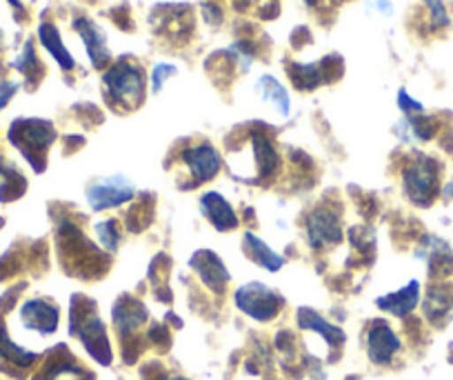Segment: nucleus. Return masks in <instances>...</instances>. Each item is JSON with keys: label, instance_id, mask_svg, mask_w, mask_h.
<instances>
[{"label": "nucleus", "instance_id": "1a4fd4ad", "mask_svg": "<svg viewBox=\"0 0 453 380\" xmlns=\"http://www.w3.org/2000/svg\"><path fill=\"white\" fill-rule=\"evenodd\" d=\"M189 265L194 268V272L203 278V283L207 287H211L213 291L225 290L226 281H229V272L222 265V260L218 259L216 253L209 252V249H200L191 256Z\"/></svg>", "mask_w": 453, "mask_h": 380}, {"label": "nucleus", "instance_id": "ddd939ff", "mask_svg": "<svg viewBox=\"0 0 453 380\" xmlns=\"http://www.w3.org/2000/svg\"><path fill=\"white\" fill-rule=\"evenodd\" d=\"M309 231V244L311 247H322V244L338 243L340 240V222L338 216H334L331 212L325 209H318L309 216L307 222Z\"/></svg>", "mask_w": 453, "mask_h": 380}, {"label": "nucleus", "instance_id": "f257e3e1", "mask_svg": "<svg viewBox=\"0 0 453 380\" xmlns=\"http://www.w3.org/2000/svg\"><path fill=\"white\" fill-rule=\"evenodd\" d=\"M103 82L107 87V96L113 103L123 105V107L132 109L142 100V91H145V76L138 65L129 63V60H120L113 67H109L103 74Z\"/></svg>", "mask_w": 453, "mask_h": 380}, {"label": "nucleus", "instance_id": "aec40b11", "mask_svg": "<svg viewBox=\"0 0 453 380\" xmlns=\"http://www.w3.org/2000/svg\"><path fill=\"white\" fill-rule=\"evenodd\" d=\"M256 89H258V94L263 96L265 103H272L273 107H276V112L280 113V116L285 118L289 116V107H291L289 94H287V89L276 81V78L263 76L258 82H256Z\"/></svg>", "mask_w": 453, "mask_h": 380}, {"label": "nucleus", "instance_id": "a878e982", "mask_svg": "<svg viewBox=\"0 0 453 380\" xmlns=\"http://www.w3.org/2000/svg\"><path fill=\"white\" fill-rule=\"evenodd\" d=\"M14 67H16V69H20V72H23V74H27V76H32V69H36V72H41V65H38L36 54H34V45H32V41H29L27 45H25L23 56H20V58L16 60Z\"/></svg>", "mask_w": 453, "mask_h": 380}, {"label": "nucleus", "instance_id": "f3484780", "mask_svg": "<svg viewBox=\"0 0 453 380\" xmlns=\"http://www.w3.org/2000/svg\"><path fill=\"white\" fill-rule=\"evenodd\" d=\"M38 36H41V43L45 45V50L54 56V60L65 69V72H69V69L76 67V63H73V56L69 54L67 47L63 45V38H60L56 25L42 23L41 27H38Z\"/></svg>", "mask_w": 453, "mask_h": 380}, {"label": "nucleus", "instance_id": "7c9ffc66", "mask_svg": "<svg viewBox=\"0 0 453 380\" xmlns=\"http://www.w3.org/2000/svg\"><path fill=\"white\" fill-rule=\"evenodd\" d=\"M442 194L447 196V198H453V182H447V185L442 187Z\"/></svg>", "mask_w": 453, "mask_h": 380}, {"label": "nucleus", "instance_id": "dca6fc26", "mask_svg": "<svg viewBox=\"0 0 453 380\" xmlns=\"http://www.w3.org/2000/svg\"><path fill=\"white\" fill-rule=\"evenodd\" d=\"M298 325L303 327V330L318 331V334H320L322 338L329 343V347H340V345L345 343V331L338 330V327H334V325H329L325 318L318 316L316 312H311V309H307V307H303L298 312Z\"/></svg>", "mask_w": 453, "mask_h": 380}, {"label": "nucleus", "instance_id": "6e6552de", "mask_svg": "<svg viewBox=\"0 0 453 380\" xmlns=\"http://www.w3.org/2000/svg\"><path fill=\"white\" fill-rule=\"evenodd\" d=\"M73 29L81 34L82 43H85V50L89 54L91 65L96 69H103L104 65L109 63L111 54L107 50V38H104V32L89 19H76L73 20Z\"/></svg>", "mask_w": 453, "mask_h": 380}, {"label": "nucleus", "instance_id": "6ab92c4d", "mask_svg": "<svg viewBox=\"0 0 453 380\" xmlns=\"http://www.w3.org/2000/svg\"><path fill=\"white\" fill-rule=\"evenodd\" d=\"M453 309V290L447 285L429 287V294L425 300V314L431 322H438L449 316Z\"/></svg>", "mask_w": 453, "mask_h": 380}, {"label": "nucleus", "instance_id": "0eeeda50", "mask_svg": "<svg viewBox=\"0 0 453 380\" xmlns=\"http://www.w3.org/2000/svg\"><path fill=\"white\" fill-rule=\"evenodd\" d=\"M182 160L189 167L191 176L198 182L211 181L218 172H220V156L213 150L209 143H203V145H194L189 150L182 151Z\"/></svg>", "mask_w": 453, "mask_h": 380}, {"label": "nucleus", "instance_id": "423d86ee", "mask_svg": "<svg viewBox=\"0 0 453 380\" xmlns=\"http://www.w3.org/2000/svg\"><path fill=\"white\" fill-rule=\"evenodd\" d=\"M398 349L400 338L394 334V330L382 321L373 322L367 336V353L369 358H372V362H376V365H387V362H391V358H394V353L398 352Z\"/></svg>", "mask_w": 453, "mask_h": 380}, {"label": "nucleus", "instance_id": "2eb2a0df", "mask_svg": "<svg viewBox=\"0 0 453 380\" xmlns=\"http://www.w3.org/2000/svg\"><path fill=\"white\" fill-rule=\"evenodd\" d=\"M420 303V283L411 281L407 287L398 290L395 294L382 296L378 299V307L385 309V312L394 314V316L404 318L416 309V305Z\"/></svg>", "mask_w": 453, "mask_h": 380}, {"label": "nucleus", "instance_id": "412c9836", "mask_svg": "<svg viewBox=\"0 0 453 380\" xmlns=\"http://www.w3.org/2000/svg\"><path fill=\"white\" fill-rule=\"evenodd\" d=\"M251 141H254V156L256 163H258V176L267 178L272 176V174H276L280 159H278V151L273 150L272 141L258 132L251 136Z\"/></svg>", "mask_w": 453, "mask_h": 380}, {"label": "nucleus", "instance_id": "bb28decb", "mask_svg": "<svg viewBox=\"0 0 453 380\" xmlns=\"http://www.w3.org/2000/svg\"><path fill=\"white\" fill-rule=\"evenodd\" d=\"M176 72L178 69L173 67V65H167V63L156 65L154 72H151V91H154V94H158V91L163 89L165 81H167L169 76H173Z\"/></svg>", "mask_w": 453, "mask_h": 380}, {"label": "nucleus", "instance_id": "9d476101", "mask_svg": "<svg viewBox=\"0 0 453 380\" xmlns=\"http://www.w3.org/2000/svg\"><path fill=\"white\" fill-rule=\"evenodd\" d=\"M78 334H81L82 345H85V349L96 362H100V365H109L111 362V347H109L104 325L98 316L91 314L89 318H85Z\"/></svg>", "mask_w": 453, "mask_h": 380}, {"label": "nucleus", "instance_id": "4be33fe9", "mask_svg": "<svg viewBox=\"0 0 453 380\" xmlns=\"http://www.w3.org/2000/svg\"><path fill=\"white\" fill-rule=\"evenodd\" d=\"M289 74L294 85L303 91L316 89V87L322 82V78H325L322 65H294Z\"/></svg>", "mask_w": 453, "mask_h": 380}, {"label": "nucleus", "instance_id": "4468645a", "mask_svg": "<svg viewBox=\"0 0 453 380\" xmlns=\"http://www.w3.org/2000/svg\"><path fill=\"white\" fill-rule=\"evenodd\" d=\"M145 321H147V307L141 303V300H134L129 299V296H125V299L119 300L116 307H113V322H116V327H119V334L129 336Z\"/></svg>", "mask_w": 453, "mask_h": 380}, {"label": "nucleus", "instance_id": "a211bd4d", "mask_svg": "<svg viewBox=\"0 0 453 380\" xmlns=\"http://www.w3.org/2000/svg\"><path fill=\"white\" fill-rule=\"evenodd\" d=\"M245 244H247V253H250L251 259L265 268L267 272H278V269L285 265V259H282L280 253L273 252L265 240H260L258 236H254L251 231H245Z\"/></svg>", "mask_w": 453, "mask_h": 380}, {"label": "nucleus", "instance_id": "39448f33", "mask_svg": "<svg viewBox=\"0 0 453 380\" xmlns=\"http://www.w3.org/2000/svg\"><path fill=\"white\" fill-rule=\"evenodd\" d=\"M134 194H136V187H134V182L129 178L109 176L94 182L87 190V203L96 212H103V209H111L127 203V200L134 198Z\"/></svg>", "mask_w": 453, "mask_h": 380}, {"label": "nucleus", "instance_id": "5701e85b", "mask_svg": "<svg viewBox=\"0 0 453 380\" xmlns=\"http://www.w3.org/2000/svg\"><path fill=\"white\" fill-rule=\"evenodd\" d=\"M0 356H5L7 361L14 362L19 367H29L34 361H36V353H29L25 349H20L19 345H14L7 336V331L0 327Z\"/></svg>", "mask_w": 453, "mask_h": 380}, {"label": "nucleus", "instance_id": "b1692460", "mask_svg": "<svg viewBox=\"0 0 453 380\" xmlns=\"http://www.w3.org/2000/svg\"><path fill=\"white\" fill-rule=\"evenodd\" d=\"M96 234H98L100 244H103L107 252H116V249H119L120 231H119V222L116 221L98 222V225H96Z\"/></svg>", "mask_w": 453, "mask_h": 380}, {"label": "nucleus", "instance_id": "2f4dec72", "mask_svg": "<svg viewBox=\"0 0 453 380\" xmlns=\"http://www.w3.org/2000/svg\"><path fill=\"white\" fill-rule=\"evenodd\" d=\"M10 3H12V5L19 7V10H20V3H19V0H10Z\"/></svg>", "mask_w": 453, "mask_h": 380}, {"label": "nucleus", "instance_id": "c85d7f7f", "mask_svg": "<svg viewBox=\"0 0 453 380\" xmlns=\"http://www.w3.org/2000/svg\"><path fill=\"white\" fill-rule=\"evenodd\" d=\"M203 14H204V20H207L209 25H220L222 23L220 7L213 5V3H204V5H203Z\"/></svg>", "mask_w": 453, "mask_h": 380}, {"label": "nucleus", "instance_id": "f03ea898", "mask_svg": "<svg viewBox=\"0 0 453 380\" xmlns=\"http://www.w3.org/2000/svg\"><path fill=\"white\" fill-rule=\"evenodd\" d=\"M403 185L411 203L429 207L440 194V165L429 156H418L404 167Z\"/></svg>", "mask_w": 453, "mask_h": 380}, {"label": "nucleus", "instance_id": "c756f323", "mask_svg": "<svg viewBox=\"0 0 453 380\" xmlns=\"http://www.w3.org/2000/svg\"><path fill=\"white\" fill-rule=\"evenodd\" d=\"M16 89H19V85H16V82H0V109L10 103L12 96L16 94Z\"/></svg>", "mask_w": 453, "mask_h": 380}, {"label": "nucleus", "instance_id": "7ed1b4c3", "mask_svg": "<svg viewBox=\"0 0 453 380\" xmlns=\"http://www.w3.org/2000/svg\"><path fill=\"white\" fill-rule=\"evenodd\" d=\"M12 143L27 156L29 163H34L36 172H42L45 169V163H42V156H45L47 147L54 143L56 132L51 122L47 120H16L12 125L10 132Z\"/></svg>", "mask_w": 453, "mask_h": 380}, {"label": "nucleus", "instance_id": "f8f14e48", "mask_svg": "<svg viewBox=\"0 0 453 380\" xmlns=\"http://www.w3.org/2000/svg\"><path fill=\"white\" fill-rule=\"evenodd\" d=\"M200 209H203L204 216L211 221V225L218 231L236 229L238 227V216L232 209V205L226 203L218 191H207V194L200 196Z\"/></svg>", "mask_w": 453, "mask_h": 380}, {"label": "nucleus", "instance_id": "9b49d317", "mask_svg": "<svg viewBox=\"0 0 453 380\" xmlns=\"http://www.w3.org/2000/svg\"><path fill=\"white\" fill-rule=\"evenodd\" d=\"M20 318H23L25 327L41 334H54L58 327V309L50 305L47 300H29L20 309Z\"/></svg>", "mask_w": 453, "mask_h": 380}, {"label": "nucleus", "instance_id": "cd10ccee", "mask_svg": "<svg viewBox=\"0 0 453 380\" xmlns=\"http://www.w3.org/2000/svg\"><path fill=\"white\" fill-rule=\"evenodd\" d=\"M398 107L403 109L407 116H416V113H422L425 112V105L418 103V100H413L411 96L407 94V89H400L398 94Z\"/></svg>", "mask_w": 453, "mask_h": 380}, {"label": "nucleus", "instance_id": "20e7f679", "mask_svg": "<svg viewBox=\"0 0 453 380\" xmlns=\"http://www.w3.org/2000/svg\"><path fill=\"white\" fill-rule=\"evenodd\" d=\"M236 305L241 312H245L254 321L269 322L282 309V299L280 294L269 290L263 283H250L236 291Z\"/></svg>", "mask_w": 453, "mask_h": 380}, {"label": "nucleus", "instance_id": "393cba45", "mask_svg": "<svg viewBox=\"0 0 453 380\" xmlns=\"http://www.w3.org/2000/svg\"><path fill=\"white\" fill-rule=\"evenodd\" d=\"M422 3H426V5H429L431 27L442 29L451 23V20H449V12H447V7H444L442 0H422Z\"/></svg>", "mask_w": 453, "mask_h": 380}]
</instances>
